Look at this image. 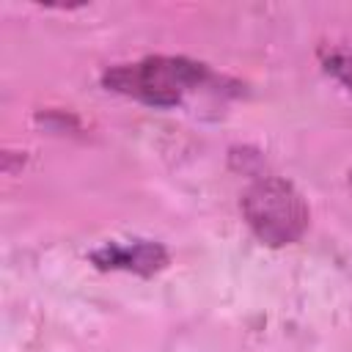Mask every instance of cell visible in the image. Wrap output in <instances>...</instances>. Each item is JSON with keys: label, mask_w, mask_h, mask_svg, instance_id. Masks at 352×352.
<instances>
[{"label": "cell", "mask_w": 352, "mask_h": 352, "mask_svg": "<svg viewBox=\"0 0 352 352\" xmlns=\"http://www.w3.org/2000/svg\"><path fill=\"white\" fill-rule=\"evenodd\" d=\"M212 80L206 63L176 58V55H154L138 63H118L102 74V85L107 91L140 99L151 107H176L187 91L201 88Z\"/></svg>", "instance_id": "1"}, {"label": "cell", "mask_w": 352, "mask_h": 352, "mask_svg": "<svg viewBox=\"0 0 352 352\" xmlns=\"http://www.w3.org/2000/svg\"><path fill=\"white\" fill-rule=\"evenodd\" d=\"M242 217L248 228L270 248H283L297 242L311 220L308 204L297 187L278 176H264L253 182L242 195Z\"/></svg>", "instance_id": "2"}, {"label": "cell", "mask_w": 352, "mask_h": 352, "mask_svg": "<svg viewBox=\"0 0 352 352\" xmlns=\"http://www.w3.org/2000/svg\"><path fill=\"white\" fill-rule=\"evenodd\" d=\"M91 261L99 270H126L135 275H154L168 267V250L160 242L138 239V242H110L91 253Z\"/></svg>", "instance_id": "3"}, {"label": "cell", "mask_w": 352, "mask_h": 352, "mask_svg": "<svg viewBox=\"0 0 352 352\" xmlns=\"http://www.w3.org/2000/svg\"><path fill=\"white\" fill-rule=\"evenodd\" d=\"M324 72L333 74L349 94H352V52H344V50H333L324 55Z\"/></svg>", "instance_id": "4"}, {"label": "cell", "mask_w": 352, "mask_h": 352, "mask_svg": "<svg viewBox=\"0 0 352 352\" xmlns=\"http://www.w3.org/2000/svg\"><path fill=\"white\" fill-rule=\"evenodd\" d=\"M349 182H352V173H349Z\"/></svg>", "instance_id": "5"}]
</instances>
